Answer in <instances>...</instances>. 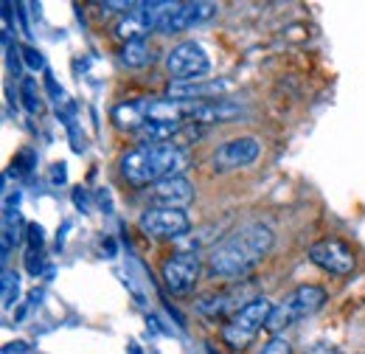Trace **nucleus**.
I'll use <instances>...</instances> for the list:
<instances>
[{"label":"nucleus","mask_w":365,"mask_h":354,"mask_svg":"<svg viewBox=\"0 0 365 354\" xmlns=\"http://www.w3.org/2000/svg\"><path fill=\"white\" fill-rule=\"evenodd\" d=\"M273 245H275V233L267 225H262V222L245 225V228H239L236 233H230L228 239H222L211 251L208 267L220 278H242V275H247L250 270H256V267L267 259V253L273 251Z\"/></svg>","instance_id":"obj_1"},{"label":"nucleus","mask_w":365,"mask_h":354,"mask_svg":"<svg viewBox=\"0 0 365 354\" xmlns=\"http://www.w3.org/2000/svg\"><path fill=\"white\" fill-rule=\"evenodd\" d=\"M188 158L180 146L172 143H146L130 149L121 158V175L133 186H155L166 177H180Z\"/></svg>","instance_id":"obj_2"},{"label":"nucleus","mask_w":365,"mask_h":354,"mask_svg":"<svg viewBox=\"0 0 365 354\" xmlns=\"http://www.w3.org/2000/svg\"><path fill=\"white\" fill-rule=\"evenodd\" d=\"M323 304H326V290H323V287L301 284V287H295L281 304L273 307V315H270V320H267V329H270V332H281V329H287V326H292V323H298V320L315 315Z\"/></svg>","instance_id":"obj_3"},{"label":"nucleus","mask_w":365,"mask_h":354,"mask_svg":"<svg viewBox=\"0 0 365 354\" xmlns=\"http://www.w3.org/2000/svg\"><path fill=\"white\" fill-rule=\"evenodd\" d=\"M270 315H273V304H270L267 298H253L247 307H242V310L236 312L228 323H225L222 340L228 343L233 352H245V349L256 340L259 329L267 326Z\"/></svg>","instance_id":"obj_4"},{"label":"nucleus","mask_w":365,"mask_h":354,"mask_svg":"<svg viewBox=\"0 0 365 354\" xmlns=\"http://www.w3.org/2000/svg\"><path fill=\"white\" fill-rule=\"evenodd\" d=\"M217 11H220L217 3H202V0H197V3H172L163 11V17H160V23H158L155 31H160V34H178V31H185L191 26L208 23Z\"/></svg>","instance_id":"obj_5"},{"label":"nucleus","mask_w":365,"mask_h":354,"mask_svg":"<svg viewBox=\"0 0 365 354\" xmlns=\"http://www.w3.org/2000/svg\"><path fill=\"white\" fill-rule=\"evenodd\" d=\"M166 71H169V76H175L180 82L200 79V76H205L211 71V59H208V54L197 43H180L169 51Z\"/></svg>","instance_id":"obj_6"},{"label":"nucleus","mask_w":365,"mask_h":354,"mask_svg":"<svg viewBox=\"0 0 365 354\" xmlns=\"http://www.w3.org/2000/svg\"><path fill=\"white\" fill-rule=\"evenodd\" d=\"M138 225L152 239H175V236L188 233L191 220L185 217V211H180V208H146L140 214Z\"/></svg>","instance_id":"obj_7"},{"label":"nucleus","mask_w":365,"mask_h":354,"mask_svg":"<svg viewBox=\"0 0 365 354\" xmlns=\"http://www.w3.org/2000/svg\"><path fill=\"white\" fill-rule=\"evenodd\" d=\"M309 259H312L320 270L331 273V275H349V273H354V267H357V256H354L351 248H349L346 242H340V239H320V242H315V245L309 248Z\"/></svg>","instance_id":"obj_8"},{"label":"nucleus","mask_w":365,"mask_h":354,"mask_svg":"<svg viewBox=\"0 0 365 354\" xmlns=\"http://www.w3.org/2000/svg\"><path fill=\"white\" fill-rule=\"evenodd\" d=\"M200 259H197V253H188V251H182V253H175V256H169L166 262H163V281H166V287H169V293L172 295H188L191 290H194V284H197V278H200Z\"/></svg>","instance_id":"obj_9"},{"label":"nucleus","mask_w":365,"mask_h":354,"mask_svg":"<svg viewBox=\"0 0 365 354\" xmlns=\"http://www.w3.org/2000/svg\"><path fill=\"white\" fill-rule=\"evenodd\" d=\"M262 155V143L250 135H242V138H233L225 141L222 146H217L214 152V172H233V169H242V166H250L256 158Z\"/></svg>","instance_id":"obj_10"},{"label":"nucleus","mask_w":365,"mask_h":354,"mask_svg":"<svg viewBox=\"0 0 365 354\" xmlns=\"http://www.w3.org/2000/svg\"><path fill=\"white\" fill-rule=\"evenodd\" d=\"M152 203L155 208H185L194 203V186L185 177H166L152 186Z\"/></svg>","instance_id":"obj_11"},{"label":"nucleus","mask_w":365,"mask_h":354,"mask_svg":"<svg viewBox=\"0 0 365 354\" xmlns=\"http://www.w3.org/2000/svg\"><path fill=\"white\" fill-rule=\"evenodd\" d=\"M250 301H245V298H239V290H233V293H208V295H200L197 298V312L200 315H205V318H222V315H228V312H236L242 310V307H247Z\"/></svg>","instance_id":"obj_12"},{"label":"nucleus","mask_w":365,"mask_h":354,"mask_svg":"<svg viewBox=\"0 0 365 354\" xmlns=\"http://www.w3.org/2000/svg\"><path fill=\"white\" fill-rule=\"evenodd\" d=\"M230 85L222 82H172L169 85V98L175 101H197V98H205V96H220L225 93Z\"/></svg>","instance_id":"obj_13"},{"label":"nucleus","mask_w":365,"mask_h":354,"mask_svg":"<svg viewBox=\"0 0 365 354\" xmlns=\"http://www.w3.org/2000/svg\"><path fill=\"white\" fill-rule=\"evenodd\" d=\"M236 116H242V107L239 104H228V101H197L191 121H197V124H214V121H228V118H236Z\"/></svg>","instance_id":"obj_14"},{"label":"nucleus","mask_w":365,"mask_h":354,"mask_svg":"<svg viewBox=\"0 0 365 354\" xmlns=\"http://www.w3.org/2000/svg\"><path fill=\"white\" fill-rule=\"evenodd\" d=\"M149 31H155V26H152V23H149V17L140 11V6H138L133 14H124V20L115 26V37H118V40H124V45L146 40V34H149Z\"/></svg>","instance_id":"obj_15"},{"label":"nucleus","mask_w":365,"mask_h":354,"mask_svg":"<svg viewBox=\"0 0 365 354\" xmlns=\"http://www.w3.org/2000/svg\"><path fill=\"white\" fill-rule=\"evenodd\" d=\"M121 62H124L127 68H146V65L152 62V48L146 45V40H140V43H127L124 51H121Z\"/></svg>","instance_id":"obj_16"},{"label":"nucleus","mask_w":365,"mask_h":354,"mask_svg":"<svg viewBox=\"0 0 365 354\" xmlns=\"http://www.w3.org/2000/svg\"><path fill=\"white\" fill-rule=\"evenodd\" d=\"M20 98L26 104L29 113H40L43 110V101H40V93H37V82L34 79H23L20 82Z\"/></svg>","instance_id":"obj_17"},{"label":"nucleus","mask_w":365,"mask_h":354,"mask_svg":"<svg viewBox=\"0 0 365 354\" xmlns=\"http://www.w3.org/2000/svg\"><path fill=\"white\" fill-rule=\"evenodd\" d=\"M17 293H20V278H17V273H3V307L9 310L11 307V301L17 298Z\"/></svg>","instance_id":"obj_18"},{"label":"nucleus","mask_w":365,"mask_h":354,"mask_svg":"<svg viewBox=\"0 0 365 354\" xmlns=\"http://www.w3.org/2000/svg\"><path fill=\"white\" fill-rule=\"evenodd\" d=\"M262 354H292V346H289V340H284V338H270L267 346L262 349Z\"/></svg>","instance_id":"obj_19"},{"label":"nucleus","mask_w":365,"mask_h":354,"mask_svg":"<svg viewBox=\"0 0 365 354\" xmlns=\"http://www.w3.org/2000/svg\"><path fill=\"white\" fill-rule=\"evenodd\" d=\"M23 56H26V65H29V68H34V71L43 68V54H40V51H34V48H23Z\"/></svg>","instance_id":"obj_20"},{"label":"nucleus","mask_w":365,"mask_h":354,"mask_svg":"<svg viewBox=\"0 0 365 354\" xmlns=\"http://www.w3.org/2000/svg\"><path fill=\"white\" fill-rule=\"evenodd\" d=\"M307 354H340L334 346H329V343H318V346H312Z\"/></svg>","instance_id":"obj_21"}]
</instances>
